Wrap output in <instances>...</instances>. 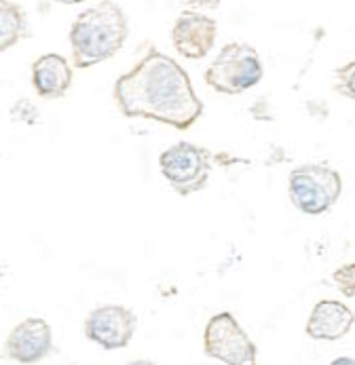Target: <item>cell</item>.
<instances>
[{"instance_id":"cell-1","label":"cell","mask_w":355,"mask_h":365,"mask_svg":"<svg viewBox=\"0 0 355 365\" xmlns=\"http://www.w3.org/2000/svg\"><path fill=\"white\" fill-rule=\"evenodd\" d=\"M112 98L127 118H149L180 131L191 129L203 114L186 70L154 47L116 78Z\"/></svg>"},{"instance_id":"cell-2","label":"cell","mask_w":355,"mask_h":365,"mask_svg":"<svg viewBox=\"0 0 355 365\" xmlns=\"http://www.w3.org/2000/svg\"><path fill=\"white\" fill-rule=\"evenodd\" d=\"M127 36L129 21L125 11L114 0H101L72 21V63L79 70L98 66L121 51Z\"/></svg>"},{"instance_id":"cell-3","label":"cell","mask_w":355,"mask_h":365,"mask_svg":"<svg viewBox=\"0 0 355 365\" xmlns=\"http://www.w3.org/2000/svg\"><path fill=\"white\" fill-rule=\"evenodd\" d=\"M264 76L258 51L248 43L224 45L205 70V85L222 96H239L256 87Z\"/></svg>"},{"instance_id":"cell-4","label":"cell","mask_w":355,"mask_h":365,"mask_svg":"<svg viewBox=\"0 0 355 365\" xmlns=\"http://www.w3.org/2000/svg\"><path fill=\"white\" fill-rule=\"evenodd\" d=\"M343 192L341 173L326 163H304L290 171L288 195L304 215H321L336 205Z\"/></svg>"},{"instance_id":"cell-5","label":"cell","mask_w":355,"mask_h":365,"mask_svg":"<svg viewBox=\"0 0 355 365\" xmlns=\"http://www.w3.org/2000/svg\"><path fill=\"white\" fill-rule=\"evenodd\" d=\"M159 167L167 184L180 197L201 192L211 171V153L191 142H178L161 153Z\"/></svg>"},{"instance_id":"cell-6","label":"cell","mask_w":355,"mask_h":365,"mask_svg":"<svg viewBox=\"0 0 355 365\" xmlns=\"http://www.w3.org/2000/svg\"><path fill=\"white\" fill-rule=\"evenodd\" d=\"M203 351L224 365H258V349L233 313H218L207 321Z\"/></svg>"},{"instance_id":"cell-7","label":"cell","mask_w":355,"mask_h":365,"mask_svg":"<svg viewBox=\"0 0 355 365\" xmlns=\"http://www.w3.org/2000/svg\"><path fill=\"white\" fill-rule=\"evenodd\" d=\"M138 327V317L131 309L121 304H104L85 317L83 329L87 340L96 342L104 351H119L129 346Z\"/></svg>"},{"instance_id":"cell-8","label":"cell","mask_w":355,"mask_h":365,"mask_svg":"<svg viewBox=\"0 0 355 365\" xmlns=\"http://www.w3.org/2000/svg\"><path fill=\"white\" fill-rule=\"evenodd\" d=\"M53 353V334L49 323L39 317L17 323L4 340V357L21 365L43 361Z\"/></svg>"},{"instance_id":"cell-9","label":"cell","mask_w":355,"mask_h":365,"mask_svg":"<svg viewBox=\"0 0 355 365\" xmlns=\"http://www.w3.org/2000/svg\"><path fill=\"white\" fill-rule=\"evenodd\" d=\"M218 36V24L209 15L197 11H182L171 28V43L186 59H203L211 51Z\"/></svg>"},{"instance_id":"cell-10","label":"cell","mask_w":355,"mask_h":365,"mask_svg":"<svg viewBox=\"0 0 355 365\" xmlns=\"http://www.w3.org/2000/svg\"><path fill=\"white\" fill-rule=\"evenodd\" d=\"M355 323L354 311L339 300H319L306 319V336L319 342H336L345 338Z\"/></svg>"},{"instance_id":"cell-11","label":"cell","mask_w":355,"mask_h":365,"mask_svg":"<svg viewBox=\"0 0 355 365\" xmlns=\"http://www.w3.org/2000/svg\"><path fill=\"white\" fill-rule=\"evenodd\" d=\"M32 87L45 100H59L72 87V68L66 57L47 53L32 63Z\"/></svg>"},{"instance_id":"cell-12","label":"cell","mask_w":355,"mask_h":365,"mask_svg":"<svg viewBox=\"0 0 355 365\" xmlns=\"http://www.w3.org/2000/svg\"><path fill=\"white\" fill-rule=\"evenodd\" d=\"M30 34L26 11L17 2L0 0V51H9Z\"/></svg>"},{"instance_id":"cell-13","label":"cell","mask_w":355,"mask_h":365,"mask_svg":"<svg viewBox=\"0 0 355 365\" xmlns=\"http://www.w3.org/2000/svg\"><path fill=\"white\" fill-rule=\"evenodd\" d=\"M334 91L355 102V59L334 70Z\"/></svg>"},{"instance_id":"cell-14","label":"cell","mask_w":355,"mask_h":365,"mask_svg":"<svg viewBox=\"0 0 355 365\" xmlns=\"http://www.w3.org/2000/svg\"><path fill=\"white\" fill-rule=\"evenodd\" d=\"M332 281L345 298H355V262L341 264L332 272Z\"/></svg>"},{"instance_id":"cell-15","label":"cell","mask_w":355,"mask_h":365,"mask_svg":"<svg viewBox=\"0 0 355 365\" xmlns=\"http://www.w3.org/2000/svg\"><path fill=\"white\" fill-rule=\"evenodd\" d=\"M180 2L191 11H197V9H218L224 0H180Z\"/></svg>"},{"instance_id":"cell-16","label":"cell","mask_w":355,"mask_h":365,"mask_svg":"<svg viewBox=\"0 0 355 365\" xmlns=\"http://www.w3.org/2000/svg\"><path fill=\"white\" fill-rule=\"evenodd\" d=\"M328 365H355V357H336L334 361Z\"/></svg>"},{"instance_id":"cell-17","label":"cell","mask_w":355,"mask_h":365,"mask_svg":"<svg viewBox=\"0 0 355 365\" xmlns=\"http://www.w3.org/2000/svg\"><path fill=\"white\" fill-rule=\"evenodd\" d=\"M125 365H156L154 361H149V359H136V361H129Z\"/></svg>"},{"instance_id":"cell-18","label":"cell","mask_w":355,"mask_h":365,"mask_svg":"<svg viewBox=\"0 0 355 365\" xmlns=\"http://www.w3.org/2000/svg\"><path fill=\"white\" fill-rule=\"evenodd\" d=\"M53 2H59V4H81V2H87V0H53Z\"/></svg>"},{"instance_id":"cell-19","label":"cell","mask_w":355,"mask_h":365,"mask_svg":"<svg viewBox=\"0 0 355 365\" xmlns=\"http://www.w3.org/2000/svg\"><path fill=\"white\" fill-rule=\"evenodd\" d=\"M61 365H79V364H61Z\"/></svg>"}]
</instances>
